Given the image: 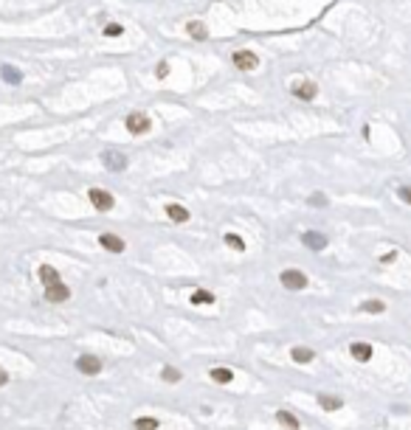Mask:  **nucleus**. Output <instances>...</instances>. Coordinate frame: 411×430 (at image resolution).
<instances>
[{
    "instance_id": "obj_1",
    "label": "nucleus",
    "mask_w": 411,
    "mask_h": 430,
    "mask_svg": "<svg viewBox=\"0 0 411 430\" xmlns=\"http://www.w3.org/2000/svg\"><path fill=\"white\" fill-rule=\"evenodd\" d=\"M76 369L85 374V377H96L99 371H102V360H99L96 354H79L76 357Z\"/></svg>"
},
{
    "instance_id": "obj_2",
    "label": "nucleus",
    "mask_w": 411,
    "mask_h": 430,
    "mask_svg": "<svg viewBox=\"0 0 411 430\" xmlns=\"http://www.w3.org/2000/svg\"><path fill=\"white\" fill-rule=\"evenodd\" d=\"M231 62H234L236 70H256L259 56H256L254 51H234L231 54Z\"/></svg>"
},
{
    "instance_id": "obj_3",
    "label": "nucleus",
    "mask_w": 411,
    "mask_h": 430,
    "mask_svg": "<svg viewBox=\"0 0 411 430\" xmlns=\"http://www.w3.org/2000/svg\"><path fill=\"white\" fill-rule=\"evenodd\" d=\"M88 197H90V203L99 208V211H110V208L116 206V200H113V194L110 191H105V189H90L88 191Z\"/></svg>"
},
{
    "instance_id": "obj_4",
    "label": "nucleus",
    "mask_w": 411,
    "mask_h": 430,
    "mask_svg": "<svg viewBox=\"0 0 411 430\" xmlns=\"http://www.w3.org/2000/svg\"><path fill=\"white\" fill-rule=\"evenodd\" d=\"M282 287H288V290H304L307 275L301 273V270H285V273H282Z\"/></svg>"
},
{
    "instance_id": "obj_5",
    "label": "nucleus",
    "mask_w": 411,
    "mask_h": 430,
    "mask_svg": "<svg viewBox=\"0 0 411 430\" xmlns=\"http://www.w3.org/2000/svg\"><path fill=\"white\" fill-rule=\"evenodd\" d=\"M127 129L132 135H144V132H149V118L144 112H130L127 115Z\"/></svg>"
},
{
    "instance_id": "obj_6",
    "label": "nucleus",
    "mask_w": 411,
    "mask_h": 430,
    "mask_svg": "<svg viewBox=\"0 0 411 430\" xmlns=\"http://www.w3.org/2000/svg\"><path fill=\"white\" fill-rule=\"evenodd\" d=\"M293 96L301 99V102H313L315 96H318V85H315V82H296V85H293Z\"/></svg>"
},
{
    "instance_id": "obj_7",
    "label": "nucleus",
    "mask_w": 411,
    "mask_h": 430,
    "mask_svg": "<svg viewBox=\"0 0 411 430\" xmlns=\"http://www.w3.org/2000/svg\"><path fill=\"white\" fill-rule=\"evenodd\" d=\"M45 298H48L51 304H62V301L70 298V290L62 281H57V284H51V287H45Z\"/></svg>"
},
{
    "instance_id": "obj_8",
    "label": "nucleus",
    "mask_w": 411,
    "mask_h": 430,
    "mask_svg": "<svg viewBox=\"0 0 411 430\" xmlns=\"http://www.w3.org/2000/svg\"><path fill=\"white\" fill-rule=\"evenodd\" d=\"M102 163L110 172H121V169H127V155H121V152H102Z\"/></svg>"
},
{
    "instance_id": "obj_9",
    "label": "nucleus",
    "mask_w": 411,
    "mask_h": 430,
    "mask_svg": "<svg viewBox=\"0 0 411 430\" xmlns=\"http://www.w3.org/2000/svg\"><path fill=\"white\" fill-rule=\"evenodd\" d=\"M99 245H102L105 250H110V253H121V250L127 248L124 239H121V236H116V233H102V236H99Z\"/></svg>"
},
{
    "instance_id": "obj_10",
    "label": "nucleus",
    "mask_w": 411,
    "mask_h": 430,
    "mask_svg": "<svg viewBox=\"0 0 411 430\" xmlns=\"http://www.w3.org/2000/svg\"><path fill=\"white\" fill-rule=\"evenodd\" d=\"M301 242H304L310 250H324V248H327V236L318 233V231H304V233H301Z\"/></svg>"
},
{
    "instance_id": "obj_11",
    "label": "nucleus",
    "mask_w": 411,
    "mask_h": 430,
    "mask_svg": "<svg viewBox=\"0 0 411 430\" xmlns=\"http://www.w3.org/2000/svg\"><path fill=\"white\" fill-rule=\"evenodd\" d=\"M186 34L192 37V40H209V31H206V23H203V20L186 23Z\"/></svg>"
},
{
    "instance_id": "obj_12",
    "label": "nucleus",
    "mask_w": 411,
    "mask_h": 430,
    "mask_svg": "<svg viewBox=\"0 0 411 430\" xmlns=\"http://www.w3.org/2000/svg\"><path fill=\"white\" fill-rule=\"evenodd\" d=\"M167 216L172 219V222H189V211H186L183 206H177V203H169L167 206Z\"/></svg>"
},
{
    "instance_id": "obj_13",
    "label": "nucleus",
    "mask_w": 411,
    "mask_h": 430,
    "mask_svg": "<svg viewBox=\"0 0 411 430\" xmlns=\"http://www.w3.org/2000/svg\"><path fill=\"white\" fill-rule=\"evenodd\" d=\"M0 76H3L6 85H20V82H23V73H20L14 65H0Z\"/></svg>"
},
{
    "instance_id": "obj_14",
    "label": "nucleus",
    "mask_w": 411,
    "mask_h": 430,
    "mask_svg": "<svg viewBox=\"0 0 411 430\" xmlns=\"http://www.w3.org/2000/svg\"><path fill=\"white\" fill-rule=\"evenodd\" d=\"M350 352H352V357H355L358 363H369V357H372V346H369V343H352Z\"/></svg>"
},
{
    "instance_id": "obj_15",
    "label": "nucleus",
    "mask_w": 411,
    "mask_h": 430,
    "mask_svg": "<svg viewBox=\"0 0 411 430\" xmlns=\"http://www.w3.org/2000/svg\"><path fill=\"white\" fill-rule=\"evenodd\" d=\"M40 281H43L45 287H51V284L59 281V273H57L51 265H43V267H40Z\"/></svg>"
},
{
    "instance_id": "obj_16",
    "label": "nucleus",
    "mask_w": 411,
    "mask_h": 430,
    "mask_svg": "<svg viewBox=\"0 0 411 430\" xmlns=\"http://www.w3.org/2000/svg\"><path fill=\"white\" fill-rule=\"evenodd\" d=\"M318 405H321V408H324V411H338V408H341V399H338V396H333V394H327V396H318Z\"/></svg>"
},
{
    "instance_id": "obj_17",
    "label": "nucleus",
    "mask_w": 411,
    "mask_h": 430,
    "mask_svg": "<svg viewBox=\"0 0 411 430\" xmlns=\"http://www.w3.org/2000/svg\"><path fill=\"white\" fill-rule=\"evenodd\" d=\"M290 354H293V360H296V363H310V360L315 357L313 349H304V346H296V349H293Z\"/></svg>"
},
{
    "instance_id": "obj_18",
    "label": "nucleus",
    "mask_w": 411,
    "mask_h": 430,
    "mask_svg": "<svg viewBox=\"0 0 411 430\" xmlns=\"http://www.w3.org/2000/svg\"><path fill=\"white\" fill-rule=\"evenodd\" d=\"M211 379H214V382H220V385H226V382H231V379H234V371H228V369H211Z\"/></svg>"
},
{
    "instance_id": "obj_19",
    "label": "nucleus",
    "mask_w": 411,
    "mask_h": 430,
    "mask_svg": "<svg viewBox=\"0 0 411 430\" xmlns=\"http://www.w3.org/2000/svg\"><path fill=\"white\" fill-rule=\"evenodd\" d=\"M360 310L369 312V315H380V312L386 310V304L377 301V298H372V301H363V304H360Z\"/></svg>"
},
{
    "instance_id": "obj_20",
    "label": "nucleus",
    "mask_w": 411,
    "mask_h": 430,
    "mask_svg": "<svg viewBox=\"0 0 411 430\" xmlns=\"http://www.w3.org/2000/svg\"><path fill=\"white\" fill-rule=\"evenodd\" d=\"M276 422H282V425H285V428H290V430L298 428V419L290 411H279V413H276Z\"/></svg>"
},
{
    "instance_id": "obj_21",
    "label": "nucleus",
    "mask_w": 411,
    "mask_h": 430,
    "mask_svg": "<svg viewBox=\"0 0 411 430\" xmlns=\"http://www.w3.org/2000/svg\"><path fill=\"white\" fill-rule=\"evenodd\" d=\"M158 428V419H152V416H138L135 419V430H155Z\"/></svg>"
},
{
    "instance_id": "obj_22",
    "label": "nucleus",
    "mask_w": 411,
    "mask_h": 430,
    "mask_svg": "<svg viewBox=\"0 0 411 430\" xmlns=\"http://www.w3.org/2000/svg\"><path fill=\"white\" fill-rule=\"evenodd\" d=\"M192 304H214V293H206V290H197L192 295Z\"/></svg>"
},
{
    "instance_id": "obj_23",
    "label": "nucleus",
    "mask_w": 411,
    "mask_h": 430,
    "mask_svg": "<svg viewBox=\"0 0 411 430\" xmlns=\"http://www.w3.org/2000/svg\"><path fill=\"white\" fill-rule=\"evenodd\" d=\"M161 377L167 379V382H180V371L172 369V366H167V369L161 371Z\"/></svg>"
},
{
    "instance_id": "obj_24",
    "label": "nucleus",
    "mask_w": 411,
    "mask_h": 430,
    "mask_svg": "<svg viewBox=\"0 0 411 430\" xmlns=\"http://www.w3.org/2000/svg\"><path fill=\"white\" fill-rule=\"evenodd\" d=\"M121 34H124L121 23H107L105 26V37H121Z\"/></svg>"
},
{
    "instance_id": "obj_25",
    "label": "nucleus",
    "mask_w": 411,
    "mask_h": 430,
    "mask_svg": "<svg viewBox=\"0 0 411 430\" xmlns=\"http://www.w3.org/2000/svg\"><path fill=\"white\" fill-rule=\"evenodd\" d=\"M226 242L231 245V248H236V250H245V242H242V236H236V233H226Z\"/></svg>"
},
{
    "instance_id": "obj_26",
    "label": "nucleus",
    "mask_w": 411,
    "mask_h": 430,
    "mask_svg": "<svg viewBox=\"0 0 411 430\" xmlns=\"http://www.w3.org/2000/svg\"><path fill=\"white\" fill-rule=\"evenodd\" d=\"M310 206H315V208L327 206V194H321V191H315V194H310Z\"/></svg>"
},
{
    "instance_id": "obj_27",
    "label": "nucleus",
    "mask_w": 411,
    "mask_h": 430,
    "mask_svg": "<svg viewBox=\"0 0 411 430\" xmlns=\"http://www.w3.org/2000/svg\"><path fill=\"white\" fill-rule=\"evenodd\" d=\"M397 194H400L403 203H409V206H411V186H400V191H397Z\"/></svg>"
},
{
    "instance_id": "obj_28",
    "label": "nucleus",
    "mask_w": 411,
    "mask_h": 430,
    "mask_svg": "<svg viewBox=\"0 0 411 430\" xmlns=\"http://www.w3.org/2000/svg\"><path fill=\"white\" fill-rule=\"evenodd\" d=\"M155 73H158V76H161V79H164V76H167V73H169V65H167V62H161V65H158V68H155Z\"/></svg>"
},
{
    "instance_id": "obj_29",
    "label": "nucleus",
    "mask_w": 411,
    "mask_h": 430,
    "mask_svg": "<svg viewBox=\"0 0 411 430\" xmlns=\"http://www.w3.org/2000/svg\"><path fill=\"white\" fill-rule=\"evenodd\" d=\"M394 259H397V253H394V250H392V253H386V256L380 259V262H383V265H392Z\"/></svg>"
},
{
    "instance_id": "obj_30",
    "label": "nucleus",
    "mask_w": 411,
    "mask_h": 430,
    "mask_svg": "<svg viewBox=\"0 0 411 430\" xmlns=\"http://www.w3.org/2000/svg\"><path fill=\"white\" fill-rule=\"evenodd\" d=\"M6 382H9V374H6V371L0 369V385H6Z\"/></svg>"
}]
</instances>
